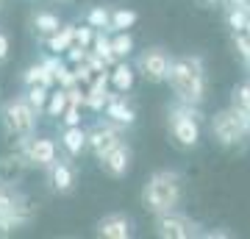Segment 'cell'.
Listing matches in <instances>:
<instances>
[{
  "label": "cell",
  "mask_w": 250,
  "mask_h": 239,
  "mask_svg": "<svg viewBox=\"0 0 250 239\" xmlns=\"http://www.w3.org/2000/svg\"><path fill=\"white\" fill-rule=\"evenodd\" d=\"M103 114L108 117V123L123 125V128H128V125L136 123V111L128 106L123 98H117V92H114V95H108L106 106H103Z\"/></svg>",
  "instance_id": "cell-13"
},
{
  "label": "cell",
  "mask_w": 250,
  "mask_h": 239,
  "mask_svg": "<svg viewBox=\"0 0 250 239\" xmlns=\"http://www.w3.org/2000/svg\"><path fill=\"white\" fill-rule=\"evenodd\" d=\"M120 139H123L120 128H114V125H100L98 123V125H92L89 131H86V151H89L95 159H100V156L111 151Z\"/></svg>",
  "instance_id": "cell-9"
},
{
  "label": "cell",
  "mask_w": 250,
  "mask_h": 239,
  "mask_svg": "<svg viewBox=\"0 0 250 239\" xmlns=\"http://www.w3.org/2000/svg\"><path fill=\"white\" fill-rule=\"evenodd\" d=\"M200 3H208V6H214V3H223V0H200Z\"/></svg>",
  "instance_id": "cell-35"
},
{
  "label": "cell",
  "mask_w": 250,
  "mask_h": 239,
  "mask_svg": "<svg viewBox=\"0 0 250 239\" xmlns=\"http://www.w3.org/2000/svg\"><path fill=\"white\" fill-rule=\"evenodd\" d=\"M72 67H75L72 72H75V81H78V84L81 81H83V84H92V81H95V75H92L95 70H92L86 62H78V64H72Z\"/></svg>",
  "instance_id": "cell-31"
},
{
  "label": "cell",
  "mask_w": 250,
  "mask_h": 239,
  "mask_svg": "<svg viewBox=\"0 0 250 239\" xmlns=\"http://www.w3.org/2000/svg\"><path fill=\"white\" fill-rule=\"evenodd\" d=\"M92 53L100 56L108 67H114V64L120 62V59L114 56V50H111V39H108L106 34H100V31H95V39H92Z\"/></svg>",
  "instance_id": "cell-21"
},
{
  "label": "cell",
  "mask_w": 250,
  "mask_h": 239,
  "mask_svg": "<svg viewBox=\"0 0 250 239\" xmlns=\"http://www.w3.org/2000/svg\"><path fill=\"white\" fill-rule=\"evenodd\" d=\"M248 131H250V125H248Z\"/></svg>",
  "instance_id": "cell-40"
},
{
  "label": "cell",
  "mask_w": 250,
  "mask_h": 239,
  "mask_svg": "<svg viewBox=\"0 0 250 239\" xmlns=\"http://www.w3.org/2000/svg\"><path fill=\"white\" fill-rule=\"evenodd\" d=\"M231 109L239 114V120L245 125H250V81L245 84H236L231 89ZM250 133V131H248Z\"/></svg>",
  "instance_id": "cell-18"
},
{
  "label": "cell",
  "mask_w": 250,
  "mask_h": 239,
  "mask_svg": "<svg viewBox=\"0 0 250 239\" xmlns=\"http://www.w3.org/2000/svg\"><path fill=\"white\" fill-rule=\"evenodd\" d=\"M245 34L250 36V17H248V25H245Z\"/></svg>",
  "instance_id": "cell-36"
},
{
  "label": "cell",
  "mask_w": 250,
  "mask_h": 239,
  "mask_svg": "<svg viewBox=\"0 0 250 239\" xmlns=\"http://www.w3.org/2000/svg\"><path fill=\"white\" fill-rule=\"evenodd\" d=\"M233 47H236V53H239L242 62H250V36L245 31H236L233 34Z\"/></svg>",
  "instance_id": "cell-28"
},
{
  "label": "cell",
  "mask_w": 250,
  "mask_h": 239,
  "mask_svg": "<svg viewBox=\"0 0 250 239\" xmlns=\"http://www.w3.org/2000/svg\"><path fill=\"white\" fill-rule=\"evenodd\" d=\"M9 50H11V42H9V36H6L3 31H0V64L6 62V59H9Z\"/></svg>",
  "instance_id": "cell-33"
},
{
  "label": "cell",
  "mask_w": 250,
  "mask_h": 239,
  "mask_svg": "<svg viewBox=\"0 0 250 239\" xmlns=\"http://www.w3.org/2000/svg\"><path fill=\"white\" fill-rule=\"evenodd\" d=\"M184 203V178L178 170H156L142 186V206L153 217L175 212Z\"/></svg>",
  "instance_id": "cell-2"
},
{
  "label": "cell",
  "mask_w": 250,
  "mask_h": 239,
  "mask_svg": "<svg viewBox=\"0 0 250 239\" xmlns=\"http://www.w3.org/2000/svg\"><path fill=\"white\" fill-rule=\"evenodd\" d=\"M200 225H197L189 214H181L178 209L175 212H164V214H156V222H153V231L156 237L161 239H192L200 234Z\"/></svg>",
  "instance_id": "cell-7"
},
{
  "label": "cell",
  "mask_w": 250,
  "mask_h": 239,
  "mask_svg": "<svg viewBox=\"0 0 250 239\" xmlns=\"http://www.w3.org/2000/svg\"><path fill=\"white\" fill-rule=\"evenodd\" d=\"M136 20H139V14L134 9H114L111 11V31H128L136 25Z\"/></svg>",
  "instance_id": "cell-25"
},
{
  "label": "cell",
  "mask_w": 250,
  "mask_h": 239,
  "mask_svg": "<svg viewBox=\"0 0 250 239\" xmlns=\"http://www.w3.org/2000/svg\"><path fill=\"white\" fill-rule=\"evenodd\" d=\"M62 145L70 159H78L81 153L86 151V131L81 125H64L62 131Z\"/></svg>",
  "instance_id": "cell-16"
},
{
  "label": "cell",
  "mask_w": 250,
  "mask_h": 239,
  "mask_svg": "<svg viewBox=\"0 0 250 239\" xmlns=\"http://www.w3.org/2000/svg\"><path fill=\"white\" fill-rule=\"evenodd\" d=\"M62 120H64V125H81V106L78 103H70V106L64 109Z\"/></svg>",
  "instance_id": "cell-32"
},
{
  "label": "cell",
  "mask_w": 250,
  "mask_h": 239,
  "mask_svg": "<svg viewBox=\"0 0 250 239\" xmlns=\"http://www.w3.org/2000/svg\"><path fill=\"white\" fill-rule=\"evenodd\" d=\"M111 50H114L117 59H128V56L134 53V36L128 34V31H114V36H111Z\"/></svg>",
  "instance_id": "cell-24"
},
{
  "label": "cell",
  "mask_w": 250,
  "mask_h": 239,
  "mask_svg": "<svg viewBox=\"0 0 250 239\" xmlns=\"http://www.w3.org/2000/svg\"><path fill=\"white\" fill-rule=\"evenodd\" d=\"M86 53H89V47H83V44H70V47H67V62L70 64H78V62H83V59H86Z\"/></svg>",
  "instance_id": "cell-30"
},
{
  "label": "cell",
  "mask_w": 250,
  "mask_h": 239,
  "mask_svg": "<svg viewBox=\"0 0 250 239\" xmlns=\"http://www.w3.org/2000/svg\"><path fill=\"white\" fill-rule=\"evenodd\" d=\"M245 67H248V78H250V62H245Z\"/></svg>",
  "instance_id": "cell-37"
},
{
  "label": "cell",
  "mask_w": 250,
  "mask_h": 239,
  "mask_svg": "<svg viewBox=\"0 0 250 239\" xmlns=\"http://www.w3.org/2000/svg\"><path fill=\"white\" fill-rule=\"evenodd\" d=\"M34 28L39 31L42 36H50L62 28V17L53 14V11H36L34 14Z\"/></svg>",
  "instance_id": "cell-20"
},
{
  "label": "cell",
  "mask_w": 250,
  "mask_h": 239,
  "mask_svg": "<svg viewBox=\"0 0 250 239\" xmlns=\"http://www.w3.org/2000/svg\"><path fill=\"white\" fill-rule=\"evenodd\" d=\"M98 237L103 239H131L134 237V220L125 212H111L98 220Z\"/></svg>",
  "instance_id": "cell-11"
},
{
  "label": "cell",
  "mask_w": 250,
  "mask_h": 239,
  "mask_svg": "<svg viewBox=\"0 0 250 239\" xmlns=\"http://www.w3.org/2000/svg\"><path fill=\"white\" fill-rule=\"evenodd\" d=\"M86 22L95 31H111V9L108 6H92L86 11Z\"/></svg>",
  "instance_id": "cell-22"
},
{
  "label": "cell",
  "mask_w": 250,
  "mask_h": 239,
  "mask_svg": "<svg viewBox=\"0 0 250 239\" xmlns=\"http://www.w3.org/2000/svg\"><path fill=\"white\" fill-rule=\"evenodd\" d=\"M53 81H56V75L45 67V62L31 64V67L22 72V84H25V87H34V84H45V87H50Z\"/></svg>",
  "instance_id": "cell-19"
},
{
  "label": "cell",
  "mask_w": 250,
  "mask_h": 239,
  "mask_svg": "<svg viewBox=\"0 0 250 239\" xmlns=\"http://www.w3.org/2000/svg\"><path fill=\"white\" fill-rule=\"evenodd\" d=\"M25 156H28V164L50 170V164L59 159V148H56V142L50 136H31L25 145Z\"/></svg>",
  "instance_id": "cell-10"
},
{
  "label": "cell",
  "mask_w": 250,
  "mask_h": 239,
  "mask_svg": "<svg viewBox=\"0 0 250 239\" xmlns=\"http://www.w3.org/2000/svg\"><path fill=\"white\" fill-rule=\"evenodd\" d=\"M50 184L59 195H67L75 189V167H72L70 161H59L56 159L50 164Z\"/></svg>",
  "instance_id": "cell-15"
},
{
  "label": "cell",
  "mask_w": 250,
  "mask_h": 239,
  "mask_svg": "<svg viewBox=\"0 0 250 239\" xmlns=\"http://www.w3.org/2000/svg\"><path fill=\"white\" fill-rule=\"evenodd\" d=\"M203 120L206 117L200 106H187L178 100V106H172L167 111V128H170V139L175 142V148L195 151L200 145V136H203V128H200Z\"/></svg>",
  "instance_id": "cell-3"
},
{
  "label": "cell",
  "mask_w": 250,
  "mask_h": 239,
  "mask_svg": "<svg viewBox=\"0 0 250 239\" xmlns=\"http://www.w3.org/2000/svg\"><path fill=\"white\" fill-rule=\"evenodd\" d=\"M172 64V53L161 44H153V47H145L142 53L136 56V72L142 75L147 84H167V72H170Z\"/></svg>",
  "instance_id": "cell-6"
},
{
  "label": "cell",
  "mask_w": 250,
  "mask_h": 239,
  "mask_svg": "<svg viewBox=\"0 0 250 239\" xmlns=\"http://www.w3.org/2000/svg\"><path fill=\"white\" fill-rule=\"evenodd\" d=\"M45 44H47V50H50L53 56H64V53H67V47L75 44V25H72V22L62 25L56 34L45 36Z\"/></svg>",
  "instance_id": "cell-17"
},
{
  "label": "cell",
  "mask_w": 250,
  "mask_h": 239,
  "mask_svg": "<svg viewBox=\"0 0 250 239\" xmlns=\"http://www.w3.org/2000/svg\"><path fill=\"white\" fill-rule=\"evenodd\" d=\"M92 39H95V28L86 22V25H81L75 28V42L83 44V47H92Z\"/></svg>",
  "instance_id": "cell-29"
},
{
  "label": "cell",
  "mask_w": 250,
  "mask_h": 239,
  "mask_svg": "<svg viewBox=\"0 0 250 239\" xmlns=\"http://www.w3.org/2000/svg\"><path fill=\"white\" fill-rule=\"evenodd\" d=\"M70 106V98H67V92L64 89H56V92H50L47 95V106H45V111H47V117H53V120H62V114H64V109Z\"/></svg>",
  "instance_id": "cell-23"
},
{
  "label": "cell",
  "mask_w": 250,
  "mask_h": 239,
  "mask_svg": "<svg viewBox=\"0 0 250 239\" xmlns=\"http://www.w3.org/2000/svg\"><path fill=\"white\" fill-rule=\"evenodd\" d=\"M98 167L103 170V175L114 178V181L125 178L128 173H131V167H134V151H131V145H128L125 139H120L111 151L103 153V156L98 159Z\"/></svg>",
  "instance_id": "cell-8"
},
{
  "label": "cell",
  "mask_w": 250,
  "mask_h": 239,
  "mask_svg": "<svg viewBox=\"0 0 250 239\" xmlns=\"http://www.w3.org/2000/svg\"><path fill=\"white\" fill-rule=\"evenodd\" d=\"M134 81H136V67L134 64H128L125 59H120V62L111 67V72H108V84L114 87L117 95L131 92V89H134Z\"/></svg>",
  "instance_id": "cell-14"
},
{
  "label": "cell",
  "mask_w": 250,
  "mask_h": 239,
  "mask_svg": "<svg viewBox=\"0 0 250 239\" xmlns=\"http://www.w3.org/2000/svg\"><path fill=\"white\" fill-rule=\"evenodd\" d=\"M172 95L187 103V106H203L206 92H208V78H206V64L197 53L192 56H172L170 72H167Z\"/></svg>",
  "instance_id": "cell-1"
},
{
  "label": "cell",
  "mask_w": 250,
  "mask_h": 239,
  "mask_svg": "<svg viewBox=\"0 0 250 239\" xmlns=\"http://www.w3.org/2000/svg\"><path fill=\"white\" fill-rule=\"evenodd\" d=\"M248 17H250V14L245 9H228V11H225V22H228V28H231L233 34H236V31H245Z\"/></svg>",
  "instance_id": "cell-27"
},
{
  "label": "cell",
  "mask_w": 250,
  "mask_h": 239,
  "mask_svg": "<svg viewBox=\"0 0 250 239\" xmlns=\"http://www.w3.org/2000/svg\"><path fill=\"white\" fill-rule=\"evenodd\" d=\"M3 3H6V0H0V9H3Z\"/></svg>",
  "instance_id": "cell-38"
},
{
  "label": "cell",
  "mask_w": 250,
  "mask_h": 239,
  "mask_svg": "<svg viewBox=\"0 0 250 239\" xmlns=\"http://www.w3.org/2000/svg\"><path fill=\"white\" fill-rule=\"evenodd\" d=\"M36 123H39V111L25 100V95H22V98H11L9 103L3 106V125H6V133H9V136H17L22 148H25L28 139L34 136Z\"/></svg>",
  "instance_id": "cell-4"
},
{
  "label": "cell",
  "mask_w": 250,
  "mask_h": 239,
  "mask_svg": "<svg viewBox=\"0 0 250 239\" xmlns=\"http://www.w3.org/2000/svg\"><path fill=\"white\" fill-rule=\"evenodd\" d=\"M28 170V156L25 153H11L0 159V184L3 186H17Z\"/></svg>",
  "instance_id": "cell-12"
},
{
  "label": "cell",
  "mask_w": 250,
  "mask_h": 239,
  "mask_svg": "<svg viewBox=\"0 0 250 239\" xmlns=\"http://www.w3.org/2000/svg\"><path fill=\"white\" fill-rule=\"evenodd\" d=\"M250 0H223V6L225 9H245Z\"/></svg>",
  "instance_id": "cell-34"
},
{
  "label": "cell",
  "mask_w": 250,
  "mask_h": 239,
  "mask_svg": "<svg viewBox=\"0 0 250 239\" xmlns=\"http://www.w3.org/2000/svg\"><path fill=\"white\" fill-rule=\"evenodd\" d=\"M47 87L45 84H34V87H28V92H25V100L31 103V106L36 109V111H42V109L47 106Z\"/></svg>",
  "instance_id": "cell-26"
},
{
  "label": "cell",
  "mask_w": 250,
  "mask_h": 239,
  "mask_svg": "<svg viewBox=\"0 0 250 239\" xmlns=\"http://www.w3.org/2000/svg\"><path fill=\"white\" fill-rule=\"evenodd\" d=\"M0 189H3V184H0Z\"/></svg>",
  "instance_id": "cell-39"
},
{
  "label": "cell",
  "mask_w": 250,
  "mask_h": 239,
  "mask_svg": "<svg viewBox=\"0 0 250 239\" xmlns=\"http://www.w3.org/2000/svg\"><path fill=\"white\" fill-rule=\"evenodd\" d=\"M208 131H211V139H214L220 148H225V151L239 148V145H245V142L250 139L248 125L242 123L239 114H236L231 106L220 109V111L211 114V120H208Z\"/></svg>",
  "instance_id": "cell-5"
}]
</instances>
